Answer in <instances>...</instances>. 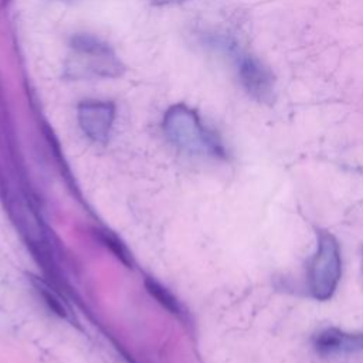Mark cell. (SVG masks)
I'll list each match as a JSON object with an SVG mask.
<instances>
[{
  "label": "cell",
  "mask_w": 363,
  "mask_h": 363,
  "mask_svg": "<svg viewBox=\"0 0 363 363\" xmlns=\"http://www.w3.org/2000/svg\"><path fill=\"white\" fill-rule=\"evenodd\" d=\"M125 71L116 52L91 34H75L69 40V52L64 64V78L91 79L116 78Z\"/></svg>",
  "instance_id": "1"
},
{
  "label": "cell",
  "mask_w": 363,
  "mask_h": 363,
  "mask_svg": "<svg viewBox=\"0 0 363 363\" xmlns=\"http://www.w3.org/2000/svg\"><path fill=\"white\" fill-rule=\"evenodd\" d=\"M163 129L167 138L186 152L217 157L224 156V147L218 136L203 123L194 109L184 104L173 105L166 111Z\"/></svg>",
  "instance_id": "2"
},
{
  "label": "cell",
  "mask_w": 363,
  "mask_h": 363,
  "mask_svg": "<svg viewBox=\"0 0 363 363\" xmlns=\"http://www.w3.org/2000/svg\"><path fill=\"white\" fill-rule=\"evenodd\" d=\"M210 44L231 58L237 78L248 96L259 104H271L275 99V77L258 57L242 50L234 38L225 35L211 37Z\"/></svg>",
  "instance_id": "3"
},
{
  "label": "cell",
  "mask_w": 363,
  "mask_h": 363,
  "mask_svg": "<svg viewBox=\"0 0 363 363\" xmlns=\"http://www.w3.org/2000/svg\"><path fill=\"white\" fill-rule=\"evenodd\" d=\"M342 274L337 240L328 231H319L318 248L309 264V291L318 301H328L335 294Z\"/></svg>",
  "instance_id": "4"
},
{
  "label": "cell",
  "mask_w": 363,
  "mask_h": 363,
  "mask_svg": "<svg viewBox=\"0 0 363 363\" xmlns=\"http://www.w3.org/2000/svg\"><path fill=\"white\" fill-rule=\"evenodd\" d=\"M77 113L79 126L89 139L99 143L108 140L115 121L113 102L86 99L79 102Z\"/></svg>",
  "instance_id": "5"
},
{
  "label": "cell",
  "mask_w": 363,
  "mask_h": 363,
  "mask_svg": "<svg viewBox=\"0 0 363 363\" xmlns=\"http://www.w3.org/2000/svg\"><path fill=\"white\" fill-rule=\"evenodd\" d=\"M313 347L320 356L353 354L363 350V332H345L335 328L320 330L313 336Z\"/></svg>",
  "instance_id": "6"
},
{
  "label": "cell",
  "mask_w": 363,
  "mask_h": 363,
  "mask_svg": "<svg viewBox=\"0 0 363 363\" xmlns=\"http://www.w3.org/2000/svg\"><path fill=\"white\" fill-rule=\"evenodd\" d=\"M34 285L37 292L41 295V298L44 299V302L48 305V308L57 313L58 316L64 318V319H71V312L68 309V306L65 305V302L43 281L34 279Z\"/></svg>",
  "instance_id": "7"
},
{
  "label": "cell",
  "mask_w": 363,
  "mask_h": 363,
  "mask_svg": "<svg viewBox=\"0 0 363 363\" xmlns=\"http://www.w3.org/2000/svg\"><path fill=\"white\" fill-rule=\"evenodd\" d=\"M146 288L150 292L152 296H155L166 309H169L173 313L179 312V305L176 302V299L166 291V288H163L162 285H159L157 282L147 279L146 281Z\"/></svg>",
  "instance_id": "8"
},
{
  "label": "cell",
  "mask_w": 363,
  "mask_h": 363,
  "mask_svg": "<svg viewBox=\"0 0 363 363\" xmlns=\"http://www.w3.org/2000/svg\"><path fill=\"white\" fill-rule=\"evenodd\" d=\"M102 241L105 242L106 247H109L113 251V254L118 258H121L123 262L129 264V254H128V251L125 250V247L115 237H112L108 231H102Z\"/></svg>",
  "instance_id": "9"
},
{
  "label": "cell",
  "mask_w": 363,
  "mask_h": 363,
  "mask_svg": "<svg viewBox=\"0 0 363 363\" xmlns=\"http://www.w3.org/2000/svg\"><path fill=\"white\" fill-rule=\"evenodd\" d=\"M153 4L156 6H167V4H176V3H182L186 0H150Z\"/></svg>",
  "instance_id": "10"
}]
</instances>
